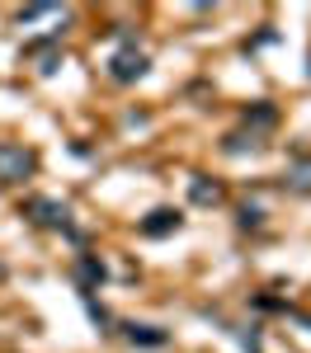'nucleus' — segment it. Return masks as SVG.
Listing matches in <instances>:
<instances>
[{
	"mask_svg": "<svg viewBox=\"0 0 311 353\" xmlns=\"http://www.w3.org/2000/svg\"><path fill=\"white\" fill-rule=\"evenodd\" d=\"M76 269H81V283H85V288H94V283H104V269H99L94 259H81Z\"/></svg>",
	"mask_w": 311,
	"mask_h": 353,
	"instance_id": "11",
	"label": "nucleus"
},
{
	"mask_svg": "<svg viewBox=\"0 0 311 353\" xmlns=\"http://www.w3.org/2000/svg\"><path fill=\"white\" fill-rule=\"evenodd\" d=\"M109 76L118 85H128V81H141V76H146V52H132V48H128V52H118L109 61Z\"/></svg>",
	"mask_w": 311,
	"mask_h": 353,
	"instance_id": "2",
	"label": "nucleus"
},
{
	"mask_svg": "<svg viewBox=\"0 0 311 353\" xmlns=\"http://www.w3.org/2000/svg\"><path fill=\"white\" fill-rule=\"evenodd\" d=\"M259 217H264L259 208H241V226H259Z\"/></svg>",
	"mask_w": 311,
	"mask_h": 353,
	"instance_id": "12",
	"label": "nucleus"
},
{
	"mask_svg": "<svg viewBox=\"0 0 311 353\" xmlns=\"http://www.w3.org/2000/svg\"><path fill=\"white\" fill-rule=\"evenodd\" d=\"M222 151H226V156H245V151H259V137H245V132H231V137H226V141H222Z\"/></svg>",
	"mask_w": 311,
	"mask_h": 353,
	"instance_id": "8",
	"label": "nucleus"
},
{
	"mask_svg": "<svg viewBox=\"0 0 311 353\" xmlns=\"http://www.w3.org/2000/svg\"><path fill=\"white\" fill-rule=\"evenodd\" d=\"M33 165H38V156L33 151H24V146H0V184H24L28 174H33Z\"/></svg>",
	"mask_w": 311,
	"mask_h": 353,
	"instance_id": "1",
	"label": "nucleus"
},
{
	"mask_svg": "<svg viewBox=\"0 0 311 353\" xmlns=\"http://www.w3.org/2000/svg\"><path fill=\"white\" fill-rule=\"evenodd\" d=\"M288 184L302 189V193H311V156H297V161L288 165Z\"/></svg>",
	"mask_w": 311,
	"mask_h": 353,
	"instance_id": "6",
	"label": "nucleus"
},
{
	"mask_svg": "<svg viewBox=\"0 0 311 353\" xmlns=\"http://www.w3.org/2000/svg\"><path fill=\"white\" fill-rule=\"evenodd\" d=\"M123 330H128L132 344H146V349H161L165 344V330H156V325H123Z\"/></svg>",
	"mask_w": 311,
	"mask_h": 353,
	"instance_id": "5",
	"label": "nucleus"
},
{
	"mask_svg": "<svg viewBox=\"0 0 311 353\" xmlns=\"http://www.w3.org/2000/svg\"><path fill=\"white\" fill-rule=\"evenodd\" d=\"M189 189H194V203H203V208H212V203H222V189H217V184H208L203 174H198V179L189 184Z\"/></svg>",
	"mask_w": 311,
	"mask_h": 353,
	"instance_id": "9",
	"label": "nucleus"
},
{
	"mask_svg": "<svg viewBox=\"0 0 311 353\" xmlns=\"http://www.w3.org/2000/svg\"><path fill=\"white\" fill-rule=\"evenodd\" d=\"M24 212L33 221H43V226H66V208H61V203H52V198H28Z\"/></svg>",
	"mask_w": 311,
	"mask_h": 353,
	"instance_id": "3",
	"label": "nucleus"
},
{
	"mask_svg": "<svg viewBox=\"0 0 311 353\" xmlns=\"http://www.w3.org/2000/svg\"><path fill=\"white\" fill-rule=\"evenodd\" d=\"M184 226V217L174 212V208H156L151 217L141 221V236H170V231H179Z\"/></svg>",
	"mask_w": 311,
	"mask_h": 353,
	"instance_id": "4",
	"label": "nucleus"
},
{
	"mask_svg": "<svg viewBox=\"0 0 311 353\" xmlns=\"http://www.w3.org/2000/svg\"><path fill=\"white\" fill-rule=\"evenodd\" d=\"M28 52L38 57V71H43V76H52V71H57V52H52V48L38 43V48H28Z\"/></svg>",
	"mask_w": 311,
	"mask_h": 353,
	"instance_id": "10",
	"label": "nucleus"
},
{
	"mask_svg": "<svg viewBox=\"0 0 311 353\" xmlns=\"http://www.w3.org/2000/svg\"><path fill=\"white\" fill-rule=\"evenodd\" d=\"M274 123H279V109H274V104H254V109H245V128H274Z\"/></svg>",
	"mask_w": 311,
	"mask_h": 353,
	"instance_id": "7",
	"label": "nucleus"
}]
</instances>
